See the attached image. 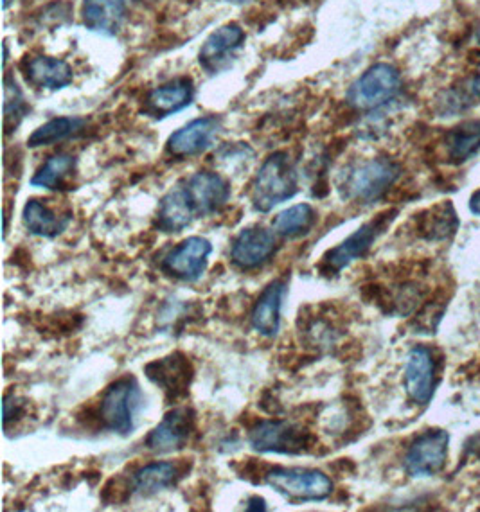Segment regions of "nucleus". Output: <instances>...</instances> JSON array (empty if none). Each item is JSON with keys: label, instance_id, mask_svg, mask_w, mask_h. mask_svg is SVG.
Instances as JSON below:
<instances>
[{"label": "nucleus", "instance_id": "nucleus-1", "mask_svg": "<svg viewBox=\"0 0 480 512\" xmlns=\"http://www.w3.org/2000/svg\"><path fill=\"white\" fill-rule=\"evenodd\" d=\"M146 407V396L134 376H123L110 383L94 408V423L103 432L130 437L137 428L139 415Z\"/></svg>", "mask_w": 480, "mask_h": 512}, {"label": "nucleus", "instance_id": "nucleus-2", "mask_svg": "<svg viewBox=\"0 0 480 512\" xmlns=\"http://www.w3.org/2000/svg\"><path fill=\"white\" fill-rule=\"evenodd\" d=\"M401 177V166L387 157L369 159L347 169L338 191L347 202L371 205L387 196Z\"/></svg>", "mask_w": 480, "mask_h": 512}, {"label": "nucleus", "instance_id": "nucleus-3", "mask_svg": "<svg viewBox=\"0 0 480 512\" xmlns=\"http://www.w3.org/2000/svg\"><path fill=\"white\" fill-rule=\"evenodd\" d=\"M299 191L297 171L286 151H276L268 157L252 182L250 202L258 212H270L277 205L292 200Z\"/></svg>", "mask_w": 480, "mask_h": 512}, {"label": "nucleus", "instance_id": "nucleus-4", "mask_svg": "<svg viewBox=\"0 0 480 512\" xmlns=\"http://www.w3.org/2000/svg\"><path fill=\"white\" fill-rule=\"evenodd\" d=\"M250 448L265 455H308L317 448V437L303 424L288 419H261L247 433Z\"/></svg>", "mask_w": 480, "mask_h": 512}, {"label": "nucleus", "instance_id": "nucleus-5", "mask_svg": "<svg viewBox=\"0 0 480 512\" xmlns=\"http://www.w3.org/2000/svg\"><path fill=\"white\" fill-rule=\"evenodd\" d=\"M396 216H398V209H387V211L380 212L378 216H374L373 220L365 221L362 227H358L349 238L338 243L337 247L326 250L317 265L320 275L335 277L342 270H346L351 263H355L358 259H364L369 254V250L373 248L374 243L382 238L387 229L391 227Z\"/></svg>", "mask_w": 480, "mask_h": 512}, {"label": "nucleus", "instance_id": "nucleus-6", "mask_svg": "<svg viewBox=\"0 0 480 512\" xmlns=\"http://www.w3.org/2000/svg\"><path fill=\"white\" fill-rule=\"evenodd\" d=\"M263 482L294 504L324 502L333 493V480L320 469L276 466L263 473Z\"/></svg>", "mask_w": 480, "mask_h": 512}, {"label": "nucleus", "instance_id": "nucleus-7", "mask_svg": "<svg viewBox=\"0 0 480 512\" xmlns=\"http://www.w3.org/2000/svg\"><path fill=\"white\" fill-rule=\"evenodd\" d=\"M401 92V74L389 63H376L347 92V103L360 112H373L389 105Z\"/></svg>", "mask_w": 480, "mask_h": 512}, {"label": "nucleus", "instance_id": "nucleus-8", "mask_svg": "<svg viewBox=\"0 0 480 512\" xmlns=\"http://www.w3.org/2000/svg\"><path fill=\"white\" fill-rule=\"evenodd\" d=\"M213 243L202 236H191L168 250L160 259L162 274L180 283H196L204 277Z\"/></svg>", "mask_w": 480, "mask_h": 512}, {"label": "nucleus", "instance_id": "nucleus-9", "mask_svg": "<svg viewBox=\"0 0 480 512\" xmlns=\"http://www.w3.org/2000/svg\"><path fill=\"white\" fill-rule=\"evenodd\" d=\"M450 435L445 430H427L410 442L403 468L412 478L436 477L448 462Z\"/></svg>", "mask_w": 480, "mask_h": 512}, {"label": "nucleus", "instance_id": "nucleus-10", "mask_svg": "<svg viewBox=\"0 0 480 512\" xmlns=\"http://www.w3.org/2000/svg\"><path fill=\"white\" fill-rule=\"evenodd\" d=\"M144 376L164 392L168 403H178L189 396L191 383L195 380V367L187 354L175 351L146 363Z\"/></svg>", "mask_w": 480, "mask_h": 512}, {"label": "nucleus", "instance_id": "nucleus-11", "mask_svg": "<svg viewBox=\"0 0 480 512\" xmlns=\"http://www.w3.org/2000/svg\"><path fill=\"white\" fill-rule=\"evenodd\" d=\"M196 432V412L191 407H175L144 439V448L153 455H169L186 448Z\"/></svg>", "mask_w": 480, "mask_h": 512}, {"label": "nucleus", "instance_id": "nucleus-12", "mask_svg": "<svg viewBox=\"0 0 480 512\" xmlns=\"http://www.w3.org/2000/svg\"><path fill=\"white\" fill-rule=\"evenodd\" d=\"M279 236L265 227L240 230L231 243V261L241 272H254L270 263L279 250Z\"/></svg>", "mask_w": 480, "mask_h": 512}, {"label": "nucleus", "instance_id": "nucleus-13", "mask_svg": "<svg viewBox=\"0 0 480 512\" xmlns=\"http://www.w3.org/2000/svg\"><path fill=\"white\" fill-rule=\"evenodd\" d=\"M191 466L193 462H187L186 459L148 462L141 468L135 469L128 478L130 493L132 496H141V498L159 495L166 489L178 486L180 480L189 473Z\"/></svg>", "mask_w": 480, "mask_h": 512}, {"label": "nucleus", "instance_id": "nucleus-14", "mask_svg": "<svg viewBox=\"0 0 480 512\" xmlns=\"http://www.w3.org/2000/svg\"><path fill=\"white\" fill-rule=\"evenodd\" d=\"M436 385L437 360L434 349L427 345L412 347L405 362V390L410 401L425 407L434 398Z\"/></svg>", "mask_w": 480, "mask_h": 512}, {"label": "nucleus", "instance_id": "nucleus-15", "mask_svg": "<svg viewBox=\"0 0 480 512\" xmlns=\"http://www.w3.org/2000/svg\"><path fill=\"white\" fill-rule=\"evenodd\" d=\"M222 130L223 123L220 117L216 115L200 117L173 133L168 139L166 150L175 159L196 157L214 146Z\"/></svg>", "mask_w": 480, "mask_h": 512}, {"label": "nucleus", "instance_id": "nucleus-16", "mask_svg": "<svg viewBox=\"0 0 480 512\" xmlns=\"http://www.w3.org/2000/svg\"><path fill=\"white\" fill-rule=\"evenodd\" d=\"M288 295V277H277L268 283L250 311V326L263 338H276L281 331L283 306Z\"/></svg>", "mask_w": 480, "mask_h": 512}, {"label": "nucleus", "instance_id": "nucleus-17", "mask_svg": "<svg viewBox=\"0 0 480 512\" xmlns=\"http://www.w3.org/2000/svg\"><path fill=\"white\" fill-rule=\"evenodd\" d=\"M196 218L213 216L231 200V184L213 171H198L184 182Z\"/></svg>", "mask_w": 480, "mask_h": 512}, {"label": "nucleus", "instance_id": "nucleus-18", "mask_svg": "<svg viewBox=\"0 0 480 512\" xmlns=\"http://www.w3.org/2000/svg\"><path fill=\"white\" fill-rule=\"evenodd\" d=\"M72 221L71 209L58 207L53 200L31 198L22 209V225L36 238L54 239L69 229Z\"/></svg>", "mask_w": 480, "mask_h": 512}, {"label": "nucleus", "instance_id": "nucleus-19", "mask_svg": "<svg viewBox=\"0 0 480 512\" xmlns=\"http://www.w3.org/2000/svg\"><path fill=\"white\" fill-rule=\"evenodd\" d=\"M195 218L196 212L187 195L186 186L178 184L160 198L155 229L164 234H178L186 230Z\"/></svg>", "mask_w": 480, "mask_h": 512}, {"label": "nucleus", "instance_id": "nucleus-20", "mask_svg": "<svg viewBox=\"0 0 480 512\" xmlns=\"http://www.w3.org/2000/svg\"><path fill=\"white\" fill-rule=\"evenodd\" d=\"M459 229V218L450 202L434 205L427 211L419 212L414 220L418 238L425 241H446Z\"/></svg>", "mask_w": 480, "mask_h": 512}, {"label": "nucleus", "instance_id": "nucleus-21", "mask_svg": "<svg viewBox=\"0 0 480 512\" xmlns=\"http://www.w3.org/2000/svg\"><path fill=\"white\" fill-rule=\"evenodd\" d=\"M446 162L461 166L480 153V119H470L448 130L443 137Z\"/></svg>", "mask_w": 480, "mask_h": 512}, {"label": "nucleus", "instance_id": "nucleus-22", "mask_svg": "<svg viewBox=\"0 0 480 512\" xmlns=\"http://www.w3.org/2000/svg\"><path fill=\"white\" fill-rule=\"evenodd\" d=\"M193 101V85L189 80H175L153 89L146 96V112L153 117L177 114Z\"/></svg>", "mask_w": 480, "mask_h": 512}, {"label": "nucleus", "instance_id": "nucleus-23", "mask_svg": "<svg viewBox=\"0 0 480 512\" xmlns=\"http://www.w3.org/2000/svg\"><path fill=\"white\" fill-rule=\"evenodd\" d=\"M125 13V0H85L83 2L85 26L101 35H116L125 20Z\"/></svg>", "mask_w": 480, "mask_h": 512}, {"label": "nucleus", "instance_id": "nucleus-24", "mask_svg": "<svg viewBox=\"0 0 480 512\" xmlns=\"http://www.w3.org/2000/svg\"><path fill=\"white\" fill-rule=\"evenodd\" d=\"M299 326L304 342L315 347L317 351L331 349L340 338L337 320L329 318L320 308H317V313H310V308L301 311Z\"/></svg>", "mask_w": 480, "mask_h": 512}, {"label": "nucleus", "instance_id": "nucleus-25", "mask_svg": "<svg viewBox=\"0 0 480 512\" xmlns=\"http://www.w3.org/2000/svg\"><path fill=\"white\" fill-rule=\"evenodd\" d=\"M27 80L40 89H63L72 81V71L69 63L51 58V56H36L27 63Z\"/></svg>", "mask_w": 480, "mask_h": 512}, {"label": "nucleus", "instance_id": "nucleus-26", "mask_svg": "<svg viewBox=\"0 0 480 512\" xmlns=\"http://www.w3.org/2000/svg\"><path fill=\"white\" fill-rule=\"evenodd\" d=\"M317 225V211L310 204H297L279 212L272 229L279 238L297 239L312 234Z\"/></svg>", "mask_w": 480, "mask_h": 512}, {"label": "nucleus", "instance_id": "nucleus-27", "mask_svg": "<svg viewBox=\"0 0 480 512\" xmlns=\"http://www.w3.org/2000/svg\"><path fill=\"white\" fill-rule=\"evenodd\" d=\"M76 171V157L69 153H56L45 160L44 166L38 169L31 184L49 191H63L69 187L72 175Z\"/></svg>", "mask_w": 480, "mask_h": 512}, {"label": "nucleus", "instance_id": "nucleus-28", "mask_svg": "<svg viewBox=\"0 0 480 512\" xmlns=\"http://www.w3.org/2000/svg\"><path fill=\"white\" fill-rule=\"evenodd\" d=\"M87 128V121L81 117H56L42 124L27 139L29 148H42L67 141Z\"/></svg>", "mask_w": 480, "mask_h": 512}, {"label": "nucleus", "instance_id": "nucleus-29", "mask_svg": "<svg viewBox=\"0 0 480 512\" xmlns=\"http://www.w3.org/2000/svg\"><path fill=\"white\" fill-rule=\"evenodd\" d=\"M245 38V33L240 26L236 24H227L220 29H216L213 35L205 40L204 47L200 51V62L205 67H213L218 62H222L227 54L236 51Z\"/></svg>", "mask_w": 480, "mask_h": 512}, {"label": "nucleus", "instance_id": "nucleus-30", "mask_svg": "<svg viewBox=\"0 0 480 512\" xmlns=\"http://www.w3.org/2000/svg\"><path fill=\"white\" fill-rule=\"evenodd\" d=\"M198 315L200 313L196 309V304L171 297L168 301H164L162 308L159 309L157 326L164 333H171L173 335V333H180Z\"/></svg>", "mask_w": 480, "mask_h": 512}, {"label": "nucleus", "instance_id": "nucleus-31", "mask_svg": "<svg viewBox=\"0 0 480 512\" xmlns=\"http://www.w3.org/2000/svg\"><path fill=\"white\" fill-rule=\"evenodd\" d=\"M480 103V67L479 71L463 81L461 87H455L443 99V114H459L470 106Z\"/></svg>", "mask_w": 480, "mask_h": 512}, {"label": "nucleus", "instance_id": "nucleus-32", "mask_svg": "<svg viewBox=\"0 0 480 512\" xmlns=\"http://www.w3.org/2000/svg\"><path fill=\"white\" fill-rule=\"evenodd\" d=\"M27 103L22 90L11 78L4 80V126L6 133H11L17 128L20 121L26 117Z\"/></svg>", "mask_w": 480, "mask_h": 512}, {"label": "nucleus", "instance_id": "nucleus-33", "mask_svg": "<svg viewBox=\"0 0 480 512\" xmlns=\"http://www.w3.org/2000/svg\"><path fill=\"white\" fill-rule=\"evenodd\" d=\"M27 414L26 399L18 398V396H11L6 394L4 396V428L8 430L9 424L18 423L22 421Z\"/></svg>", "mask_w": 480, "mask_h": 512}, {"label": "nucleus", "instance_id": "nucleus-34", "mask_svg": "<svg viewBox=\"0 0 480 512\" xmlns=\"http://www.w3.org/2000/svg\"><path fill=\"white\" fill-rule=\"evenodd\" d=\"M245 511H267V500L259 495L250 496L249 500H247V505H245Z\"/></svg>", "mask_w": 480, "mask_h": 512}, {"label": "nucleus", "instance_id": "nucleus-35", "mask_svg": "<svg viewBox=\"0 0 480 512\" xmlns=\"http://www.w3.org/2000/svg\"><path fill=\"white\" fill-rule=\"evenodd\" d=\"M470 211H472L475 216H480V189L479 191H475L472 198H470Z\"/></svg>", "mask_w": 480, "mask_h": 512}, {"label": "nucleus", "instance_id": "nucleus-36", "mask_svg": "<svg viewBox=\"0 0 480 512\" xmlns=\"http://www.w3.org/2000/svg\"><path fill=\"white\" fill-rule=\"evenodd\" d=\"M475 40H477V44L480 45V26L477 27V33H475Z\"/></svg>", "mask_w": 480, "mask_h": 512}, {"label": "nucleus", "instance_id": "nucleus-37", "mask_svg": "<svg viewBox=\"0 0 480 512\" xmlns=\"http://www.w3.org/2000/svg\"><path fill=\"white\" fill-rule=\"evenodd\" d=\"M229 2H234V4H243V2H249V0H229Z\"/></svg>", "mask_w": 480, "mask_h": 512}, {"label": "nucleus", "instance_id": "nucleus-38", "mask_svg": "<svg viewBox=\"0 0 480 512\" xmlns=\"http://www.w3.org/2000/svg\"><path fill=\"white\" fill-rule=\"evenodd\" d=\"M13 0H4V8H8L9 4H11Z\"/></svg>", "mask_w": 480, "mask_h": 512}]
</instances>
